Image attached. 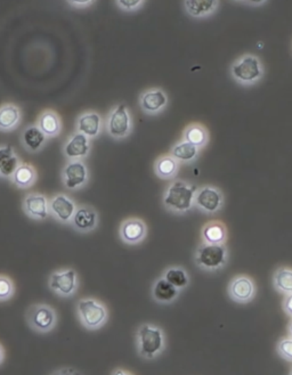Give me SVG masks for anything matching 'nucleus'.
<instances>
[{
  "instance_id": "nucleus-1",
  "label": "nucleus",
  "mask_w": 292,
  "mask_h": 375,
  "mask_svg": "<svg viewBox=\"0 0 292 375\" xmlns=\"http://www.w3.org/2000/svg\"><path fill=\"white\" fill-rule=\"evenodd\" d=\"M197 186L183 180H175L167 186L162 205L170 212L185 215L194 207Z\"/></svg>"
},
{
  "instance_id": "nucleus-2",
  "label": "nucleus",
  "mask_w": 292,
  "mask_h": 375,
  "mask_svg": "<svg viewBox=\"0 0 292 375\" xmlns=\"http://www.w3.org/2000/svg\"><path fill=\"white\" fill-rule=\"evenodd\" d=\"M136 346L138 355L145 361H153L164 353L166 337L161 327L143 323L136 331Z\"/></svg>"
},
{
  "instance_id": "nucleus-3",
  "label": "nucleus",
  "mask_w": 292,
  "mask_h": 375,
  "mask_svg": "<svg viewBox=\"0 0 292 375\" xmlns=\"http://www.w3.org/2000/svg\"><path fill=\"white\" fill-rule=\"evenodd\" d=\"M231 76L235 83L244 87H251L261 83L265 68L261 58L255 54L241 55L231 66Z\"/></svg>"
},
{
  "instance_id": "nucleus-4",
  "label": "nucleus",
  "mask_w": 292,
  "mask_h": 375,
  "mask_svg": "<svg viewBox=\"0 0 292 375\" xmlns=\"http://www.w3.org/2000/svg\"><path fill=\"white\" fill-rule=\"evenodd\" d=\"M134 130V121L128 106L119 103L110 110L105 119V133L112 140H127Z\"/></svg>"
},
{
  "instance_id": "nucleus-5",
  "label": "nucleus",
  "mask_w": 292,
  "mask_h": 375,
  "mask_svg": "<svg viewBox=\"0 0 292 375\" xmlns=\"http://www.w3.org/2000/svg\"><path fill=\"white\" fill-rule=\"evenodd\" d=\"M77 313L83 327L89 331L100 330L109 319L108 307L95 298L80 299L77 304Z\"/></svg>"
},
{
  "instance_id": "nucleus-6",
  "label": "nucleus",
  "mask_w": 292,
  "mask_h": 375,
  "mask_svg": "<svg viewBox=\"0 0 292 375\" xmlns=\"http://www.w3.org/2000/svg\"><path fill=\"white\" fill-rule=\"evenodd\" d=\"M26 323L32 331L37 333L52 332L58 325L56 310L47 304H33L26 312Z\"/></svg>"
},
{
  "instance_id": "nucleus-7",
  "label": "nucleus",
  "mask_w": 292,
  "mask_h": 375,
  "mask_svg": "<svg viewBox=\"0 0 292 375\" xmlns=\"http://www.w3.org/2000/svg\"><path fill=\"white\" fill-rule=\"evenodd\" d=\"M227 258L229 252L225 245H207L202 242L195 252V262L201 269L208 272L223 268L227 262Z\"/></svg>"
},
{
  "instance_id": "nucleus-8",
  "label": "nucleus",
  "mask_w": 292,
  "mask_h": 375,
  "mask_svg": "<svg viewBox=\"0 0 292 375\" xmlns=\"http://www.w3.org/2000/svg\"><path fill=\"white\" fill-rule=\"evenodd\" d=\"M48 287L56 296L71 298L79 289V277L73 268L58 269L49 276Z\"/></svg>"
},
{
  "instance_id": "nucleus-9",
  "label": "nucleus",
  "mask_w": 292,
  "mask_h": 375,
  "mask_svg": "<svg viewBox=\"0 0 292 375\" xmlns=\"http://www.w3.org/2000/svg\"><path fill=\"white\" fill-rule=\"evenodd\" d=\"M61 177L66 190L71 192L83 190L89 183L88 165L83 160L68 161L62 169Z\"/></svg>"
},
{
  "instance_id": "nucleus-10",
  "label": "nucleus",
  "mask_w": 292,
  "mask_h": 375,
  "mask_svg": "<svg viewBox=\"0 0 292 375\" xmlns=\"http://www.w3.org/2000/svg\"><path fill=\"white\" fill-rule=\"evenodd\" d=\"M140 110L149 117H157L164 113L170 104V97L160 87L145 89L138 97Z\"/></svg>"
},
{
  "instance_id": "nucleus-11",
  "label": "nucleus",
  "mask_w": 292,
  "mask_h": 375,
  "mask_svg": "<svg viewBox=\"0 0 292 375\" xmlns=\"http://www.w3.org/2000/svg\"><path fill=\"white\" fill-rule=\"evenodd\" d=\"M77 207L75 200L66 193H56L49 199V215L60 224H71Z\"/></svg>"
},
{
  "instance_id": "nucleus-12",
  "label": "nucleus",
  "mask_w": 292,
  "mask_h": 375,
  "mask_svg": "<svg viewBox=\"0 0 292 375\" xmlns=\"http://www.w3.org/2000/svg\"><path fill=\"white\" fill-rule=\"evenodd\" d=\"M224 205V195L219 188L206 185L198 188L194 197V207L202 212L212 215L221 210Z\"/></svg>"
},
{
  "instance_id": "nucleus-13",
  "label": "nucleus",
  "mask_w": 292,
  "mask_h": 375,
  "mask_svg": "<svg viewBox=\"0 0 292 375\" xmlns=\"http://www.w3.org/2000/svg\"><path fill=\"white\" fill-rule=\"evenodd\" d=\"M121 241L127 245H138L145 241L147 236V225L138 217L125 219L119 227Z\"/></svg>"
},
{
  "instance_id": "nucleus-14",
  "label": "nucleus",
  "mask_w": 292,
  "mask_h": 375,
  "mask_svg": "<svg viewBox=\"0 0 292 375\" xmlns=\"http://www.w3.org/2000/svg\"><path fill=\"white\" fill-rule=\"evenodd\" d=\"M92 151V140L81 134L79 131H73L69 138L66 140L62 148L64 157L68 161L85 160L89 157Z\"/></svg>"
},
{
  "instance_id": "nucleus-15",
  "label": "nucleus",
  "mask_w": 292,
  "mask_h": 375,
  "mask_svg": "<svg viewBox=\"0 0 292 375\" xmlns=\"http://www.w3.org/2000/svg\"><path fill=\"white\" fill-rule=\"evenodd\" d=\"M105 130V120L102 114L94 110L83 112L75 120V131L88 137L89 140H96Z\"/></svg>"
},
{
  "instance_id": "nucleus-16",
  "label": "nucleus",
  "mask_w": 292,
  "mask_h": 375,
  "mask_svg": "<svg viewBox=\"0 0 292 375\" xmlns=\"http://www.w3.org/2000/svg\"><path fill=\"white\" fill-rule=\"evenodd\" d=\"M100 224L98 211L90 205H79L72 218L71 227L80 234H89L98 230Z\"/></svg>"
},
{
  "instance_id": "nucleus-17",
  "label": "nucleus",
  "mask_w": 292,
  "mask_h": 375,
  "mask_svg": "<svg viewBox=\"0 0 292 375\" xmlns=\"http://www.w3.org/2000/svg\"><path fill=\"white\" fill-rule=\"evenodd\" d=\"M24 213L32 220L43 222L49 215V199L45 194L32 192L26 194L22 203Z\"/></svg>"
},
{
  "instance_id": "nucleus-18",
  "label": "nucleus",
  "mask_w": 292,
  "mask_h": 375,
  "mask_svg": "<svg viewBox=\"0 0 292 375\" xmlns=\"http://www.w3.org/2000/svg\"><path fill=\"white\" fill-rule=\"evenodd\" d=\"M48 137L43 134L37 125H26L21 133V145L28 153L35 154L43 151L48 142Z\"/></svg>"
},
{
  "instance_id": "nucleus-19",
  "label": "nucleus",
  "mask_w": 292,
  "mask_h": 375,
  "mask_svg": "<svg viewBox=\"0 0 292 375\" xmlns=\"http://www.w3.org/2000/svg\"><path fill=\"white\" fill-rule=\"evenodd\" d=\"M229 297L239 302V304H246L251 302L255 297V283L248 276L241 275L235 277L229 289Z\"/></svg>"
},
{
  "instance_id": "nucleus-20",
  "label": "nucleus",
  "mask_w": 292,
  "mask_h": 375,
  "mask_svg": "<svg viewBox=\"0 0 292 375\" xmlns=\"http://www.w3.org/2000/svg\"><path fill=\"white\" fill-rule=\"evenodd\" d=\"M22 123V110L15 103H4L0 106V131L11 133Z\"/></svg>"
},
{
  "instance_id": "nucleus-21",
  "label": "nucleus",
  "mask_w": 292,
  "mask_h": 375,
  "mask_svg": "<svg viewBox=\"0 0 292 375\" xmlns=\"http://www.w3.org/2000/svg\"><path fill=\"white\" fill-rule=\"evenodd\" d=\"M36 125L41 129L43 134L46 135L48 138L60 136L61 133H62V127H63L60 114L52 108L43 110L39 114Z\"/></svg>"
},
{
  "instance_id": "nucleus-22",
  "label": "nucleus",
  "mask_w": 292,
  "mask_h": 375,
  "mask_svg": "<svg viewBox=\"0 0 292 375\" xmlns=\"http://www.w3.org/2000/svg\"><path fill=\"white\" fill-rule=\"evenodd\" d=\"M184 9L193 19H206L217 11L219 1L217 0H185Z\"/></svg>"
},
{
  "instance_id": "nucleus-23",
  "label": "nucleus",
  "mask_w": 292,
  "mask_h": 375,
  "mask_svg": "<svg viewBox=\"0 0 292 375\" xmlns=\"http://www.w3.org/2000/svg\"><path fill=\"white\" fill-rule=\"evenodd\" d=\"M182 140L197 146L199 150H204L209 144L210 135L206 125L200 123H192L184 129Z\"/></svg>"
},
{
  "instance_id": "nucleus-24",
  "label": "nucleus",
  "mask_w": 292,
  "mask_h": 375,
  "mask_svg": "<svg viewBox=\"0 0 292 375\" xmlns=\"http://www.w3.org/2000/svg\"><path fill=\"white\" fill-rule=\"evenodd\" d=\"M201 236L207 245H225L227 240L226 226L219 220L207 222L201 230Z\"/></svg>"
},
{
  "instance_id": "nucleus-25",
  "label": "nucleus",
  "mask_w": 292,
  "mask_h": 375,
  "mask_svg": "<svg viewBox=\"0 0 292 375\" xmlns=\"http://www.w3.org/2000/svg\"><path fill=\"white\" fill-rule=\"evenodd\" d=\"M181 163L170 155V153L162 154L155 160L153 169L158 178L164 180H172L177 176Z\"/></svg>"
},
{
  "instance_id": "nucleus-26",
  "label": "nucleus",
  "mask_w": 292,
  "mask_h": 375,
  "mask_svg": "<svg viewBox=\"0 0 292 375\" xmlns=\"http://www.w3.org/2000/svg\"><path fill=\"white\" fill-rule=\"evenodd\" d=\"M151 293L155 302L161 304H172L179 296V290L170 284L162 276L155 282Z\"/></svg>"
},
{
  "instance_id": "nucleus-27",
  "label": "nucleus",
  "mask_w": 292,
  "mask_h": 375,
  "mask_svg": "<svg viewBox=\"0 0 292 375\" xmlns=\"http://www.w3.org/2000/svg\"><path fill=\"white\" fill-rule=\"evenodd\" d=\"M37 180L38 173L35 165H31V163H22L11 178V182L16 188H21V190H26V188L35 185Z\"/></svg>"
},
{
  "instance_id": "nucleus-28",
  "label": "nucleus",
  "mask_w": 292,
  "mask_h": 375,
  "mask_svg": "<svg viewBox=\"0 0 292 375\" xmlns=\"http://www.w3.org/2000/svg\"><path fill=\"white\" fill-rule=\"evenodd\" d=\"M200 151L197 146L189 144L187 140H181L172 146L170 153L178 163L189 165L198 159Z\"/></svg>"
},
{
  "instance_id": "nucleus-29",
  "label": "nucleus",
  "mask_w": 292,
  "mask_h": 375,
  "mask_svg": "<svg viewBox=\"0 0 292 375\" xmlns=\"http://www.w3.org/2000/svg\"><path fill=\"white\" fill-rule=\"evenodd\" d=\"M162 277L179 291L189 287V277L187 270L184 269V268L178 267V266L167 268Z\"/></svg>"
},
{
  "instance_id": "nucleus-30",
  "label": "nucleus",
  "mask_w": 292,
  "mask_h": 375,
  "mask_svg": "<svg viewBox=\"0 0 292 375\" xmlns=\"http://www.w3.org/2000/svg\"><path fill=\"white\" fill-rule=\"evenodd\" d=\"M273 284L275 289L284 293L291 294L292 293V268L281 267L275 272L273 277Z\"/></svg>"
},
{
  "instance_id": "nucleus-31",
  "label": "nucleus",
  "mask_w": 292,
  "mask_h": 375,
  "mask_svg": "<svg viewBox=\"0 0 292 375\" xmlns=\"http://www.w3.org/2000/svg\"><path fill=\"white\" fill-rule=\"evenodd\" d=\"M15 284L9 276L0 274V302H9L14 297Z\"/></svg>"
},
{
  "instance_id": "nucleus-32",
  "label": "nucleus",
  "mask_w": 292,
  "mask_h": 375,
  "mask_svg": "<svg viewBox=\"0 0 292 375\" xmlns=\"http://www.w3.org/2000/svg\"><path fill=\"white\" fill-rule=\"evenodd\" d=\"M21 163H22V161H21L20 158L18 157V154H13L12 157H9V159L5 161V163H4L1 169H0V177L11 180L13 175L15 174V171L18 170Z\"/></svg>"
},
{
  "instance_id": "nucleus-33",
  "label": "nucleus",
  "mask_w": 292,
  "mask_h": 375,
  "mask_svg": "<svg viewBox=\"0 0 292 375\" xmlns=\"http://www.w3.org/2000/svg\"><path fill=\"white\" fill-rule=\"evenodd\" d=\"M144 0H117L115 6L125 13H135L143 7Z\"/></svg>"
},
{
  "instance_id": "nucleus-34",
  "label": "nucleus",
  "mask_w": 292,
  "mask_h": 375,
  "mask_svg": "<svg viewBox=\"0 0 292 375\" xmlns=\"http://www.w3.org/2000/svg\"><path fill=\"white\" fill-rule=\"evenodd\" d=\"M278 353L286 361H292V338H284L278 344Z\"/></svg>"
},
{
  "instance_id": "nucleus-35",
  "label": "nucleus",
  "mask_w": 292,
  "mask_h": 375,
  "mask_svg": "<svg viewBox=\"0 0 292 375\" xmlns=\"http://www.w3.org/2000/svg\"><path fill=\"white\" fill-rule=\"evenodd\" d=\"M14 153V148H13L12 146L0 145V169L3 167L5 161H6L9 157H12Z\"/></svg>"
},
{
  "instance_id": "nucleus-36",
  "label": "nucleus",
  "mask_w": 292,
  "mask_h": 375,
  "mask_svg": "<svg viewBox=\"0 0 292 375\" xmlns=\"http://www.w3.org/2000/svg\"><path fill=\"white\" fill-rule=\"evenodd\" d=\"M71 7H75L77 9H88L90 6L94 5V0H70L68 1Z\"/></svg>"
},
{
  "instance_id": "nucleus-37",
  "label": "nucleus",
  "mask_w": 292,
  "mask_h": 375,
  "mask_svg": "<svg viewBox=\"0 0 292 375\" xmlns=\"http://www.w3.org/2000/svg\"><path fill=\"white\" fill-rule=\"evenodd\" d=\"M51 375H83L79 371L71 369V367H64L61 370L55 371Z\"/></svg>"
},
{
  "instance_id": "nucleus-38",
  "label": "nucleus",
  "mask_w": 292,
  "mask_h": 375,
  "mask_svg": "<svg viewBox=\"0 0 292 375\" xmlns=\"http://www.w3.org/2000/svg\"><path fill=\"white\" fill-rule=\"evenodd\" d=\"M284 312L292 319V293L291 294H286L283 302Z\"/></svg>"
},
{
  "instance_id": "nucleus-39",
  "label": "nucleus",
  "mask_w": 292,
  "mask_h": 375,
  "mask_svg": "<svg viewBox=\"0 0 292 375\" xmlns=\"http://www.w3.org/2000/svg\"><path fill=\"white\" fill-rule=\"evenodd\" d=\"M112 375H134L132 373L129 372V371L123 370V369H117V370L113 371Z\"/></svg>"
},
{
  "instance_id": "nucleus-40",
  "label": "nucleus",
  "mask_w": 292,
  "mask_h": 375,
  "mask_svg": "<svg viewBox=\"0 0 292 375\" xmlns=\"http://www.w3.org/2000/svg\"><path fill=\"white\" fill-rule=\"evenodd\" d=\"M4 361H5V349H4L3 346L0 344V365L3 364Z\"/></svg>"
},
{
  "instance_id": "nucleus-41",
  "label": "nucleus",
  "mask_w": 292,
  "mask_h": 375,
  "mask_svg": "<svg viewBox=\"0 0 292 375\" xmlns=\"http://www.w3.org/2000/svg\"><path fill=\"white\" fill-rule=\"evenodd\" d=\"M288 330H289L290 338H292V321L290 322L289 327H288Z\"/></svg>"
},
{
  "instance_id": "nucleus-42",
  "label": "nucleus",
  "mask_w": 292,
  "mask_h": 375,
  "mask_svg": "<svg viewBox=\"0 0 292 375\" xmlns=\"http://www.w3.org/2000/svg\"><path fill=\"white\" fill-rule=\"evenodd\" d=\"M290 375H292V371H291V373H290Z\"/></svg>"
}]
</instances>
